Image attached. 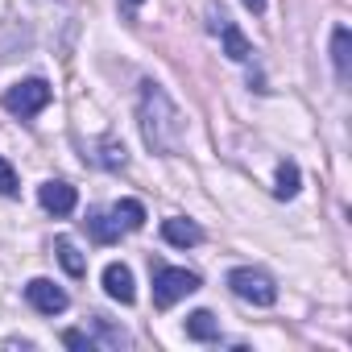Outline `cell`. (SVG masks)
Wrapping results in <instances>:
<instances>
[{"mask_svg": "<svg viewBox=\"0 0 352 352\" xmlns=\"http://www.w3.org/2000/svg\"><path fill=\"white\" fill-rule=\"evenodd\" d=\"M141 137L153 153H179L183 149V137H187V120L183 112L174 108V100L157 87V83H145L141 87Z\"/></svg>", "mask_w": 352, "mask_h": 352, "instance_id": "cell-1", "label": "cell"}, {"mask_svg": "<svg viewBox=\"0 0 352 352\" xmlns=\"http://www.w3.org/2000/svg\"><path fill=\"white\" fill-rule=\"evenodd\" d=\"M199 290V274L191 270H179V265H157L153 270V307H174L179 298L195 294Z\"/></svg>", "mask_w": 352, "mask_h": 352, "instance_id": "cell-2", "label": "cell"}, {"mask_svg": "<svg viewBox=\"0 0 352 352\" xmlns=\"http://www.w3.org/2000/svg\"><path fill=\"white\" fill-rule=\"evenodd\" d=\"M228 286H232L236 298H245V302H253V307H274V302H278V286H274V278L261 274V270H253V265L232 270V274H228Z\"/></svg>", "mask_w": 352, "mask_h": 352, "instance_id": "cell-3", "label": "cell"}, {"mask_svg": "<svg viewBox=\"0 0 352 352\" xmlns=\"http://www.w3.org/2000/svg\"><path fill=\"white\" fill-rule=\"evenodd\" d=\"M46 104H50V83L46 79H25V83H13L5 91V108L13 116H38Z\"/></svg>", "mask_w": 352, "mask_h": 352, "instance_id": "cell-4", "label": "cell"}, {"mask_svg": "<svg viewBox=\"0 0 352 352\" xmlns=\"http://www.w3.org/2000/svg\"><path fill=\"white\" fill-rule=\"evenodd\" d=\"M25 298H30V307L38 311V315H63L67 311V290L63 286H54L50 278H34L30 286H25Z\"/></svg>", "mask_w": 352, "mask_h": 352, "instance_id": "cell-5", "label": "cell"}, {"mask_svg": "<svg viewBox=\"0 0 352 352\" xmlns=\"http://www.w3.org/2000/svg\"><path fill=\"white\" fill-rule=\"evenodd\" d=\"M38 204H42L50 216H71V212H75V204H79V195H75V187H71V183L50 179V183H42V187H38Z\"/></svg>", "mask_w": 352, "mask_h": 352, "instance_id": "cell-6", "label": "cell"}, {"mask_svg": "<svg viewBox=\"0 0 352 352\" xmlns=\"http://www.w3.org/2000/svg\"><path fill=\"white\" fill-rule=\"evenodd\" d=\"M104 290H108V298H116V302H133L137 298V286H133V270L124 265V261H108L104 265Z\"/></svg>", "mask_w": 352, "mask_h": 352, "instance_id": "cell-7", "label": "cell"}, {"mask_svg": "<svg viewBox=\"0 0 352 352\" xmlns=\"http://www.w3.org/2000/svg\"><path fill=\"white\" fill-rule=\"evenodd\" d=\"M162 236H166V245H174V249H191V245H199V241H204V228H199L195 220L174 216V220H166V224H162Z\"/></svg>", "mask_w": 352, "mask_h": 352, "instance_id": "cell-8", "label": "cell"}, {"mask_svg": "<svg viewBox=\"0 0 352 352\" xmlns=\"http://www.w3.org/2000/svg\"><path fill=\"white\" fill-rule=\"evenodd\" d=\"M216 34L224 38V54H228L232 63H245V58L253 54V46H249V38H245V34H241V30H236V25L228 21V17L220 21V30H216Z\"/></svg>", "mask_w": 352, "mask_h": 352, "instance_id": "cell-9", "label": "cell"}, {"mask_svg": "<svg viewBox=\"0 0 352 352\" xmlns=\"http://www.w3.org/2000/svg\"><path fill=\"white\" fill-rule=\"evenodd\" d=\"M352 34L344 30V25H336V34H331V63H336V75L340 79H348L352 75Z\"/></svg>", "mask_w": 352, "mask_h": 352, "instance_id": "cell-10", "label": "cell"}, {"mask_svg": "<svg viewBox=\"0 0 352 352\" xmlns=\"http://www.w3.org/2000/svg\"><path fill=\"white\" fill-rule=\"evenodd\" d=\"M187 336L199 340V344L220 340V323H216V315H212V311H195V315H187Z\"/></svg>", "mask_w": 352, "mask_h": 352, "instance_id": "cell-11", "label": "cell"}, {"mask_svg": "<svg viewBox=\"0 0 352 352\" xmlns=\"http://www.w3.org/2000/svg\"><path fill=\"white\" fill-rule=\"evenodd\" d=\"M274 195H278V199H294V195H298V166H294V162H278Z\"/></svg>", "mask_w": 352, "mask_h": 352, "instance_id": "cell-12", "label": "cell"}, {"mask_svg": "<svg viewBox=\"0 0 352 352\" xmlns=\"http://www.w3.org/2000/svg\"><path fill=\"white\" fill-rule=\"evenodd\" d=\"M87 228H91V236L100 241V245H112V241H120V224H116V216H104V212H91L87 216Z\"/></svg>", "mask_w": 352, "mask_h": 352, "instance_id": "cell-13", "label": "cell"}, {"mask_svg": "<svg viewBox=\"0 0 352 352\" xmlns=\"http://www.w3.org/2000/svg\"><path fill=\"white\" fill-rule=\"evenodd\" d=\"M112 216H116V224H120L124 232H137V228L145 224V208H141L137 199H120V204L112 208Z\"/></svg>", "mask_w": 352, "mask_h": 352, "instance_id": "cell-14", "label": "cell"}, {"mask_svg": "<svg viewBox=\"0 0 352 352\" xmlns=\"http://www.w3.org/2000/svg\"><path fill=\"white\" fill-rule=\"evenodd\" d=\"M54 249H58V261H63V270H67L71 278H83V274H87V261H83V253H79V249H75L67 236H58V245H54Z\"/></svg>", "mask_w": 352, "mask_h": 352, "instance_id": "cell-15", "label": "cell"}, {"mask_svg": "<svg viewBox=\"0 0 352 352\" xmlns=\"http://www.w3.org/2000/svg\"><path fill=\"white\" fill-rule=\"evenodd\" d=\"M0 195H17V170L0 157Z\"/></svg>", "mask_w": 352, "mask_h": 352, "instance_id": "cell-16", "label": "cell"}, {"mask_svg": "<svg viewBox=\"0 0 352 352\" xmlns=\"http://www.w3.org/2000/svg\"><path fill=\"white\" fill-rule=\"evenodd\" d=\"M63 344H67V348H87V352L96 348V340H91L87 331H75V327H71V331H63Z\"/></svg>", "mask_w": 352, "mask_h": 352, "instance_id": "cell-17", "label": "cell"}, {"mask_svg": "<svg viewBox=\"0 0 352 352\" xmlns=\"http://www.w3.org/2000/svg\"><path fill=\"white\" fill-rule=\"evenodd\" d=\"M129 157H124V145H116V141H108L104 145V166H124Z\"/></svg>", "mask_w": 352, "mask_h": 352, "instance_id": "cell-18", "label": "cell"}, {"mask_svg": "<svg viewBox=\"0 0 352 352\" xmlns=\"http://www.w3.org/2000/svg\"><path fill=\"white\" fill-rule=\"evenodd\" d=\"M245 9L249 13H265V0H245Z\"/></svg>", "mask_w": 352, "mask_h": 352, "instance_id": "cell-19", "label": "cell"}, {"mask_svg": "<svg viewBox=\"0 0 352 352\" xmlns=\"http://www.w3.org/2000/svg\"><path fill=\"white\" fill-rule=\"evenodd\" d=\"M124 5H133V9H137V5H141V0H124Z\"/></svg>", "mask_w": 352, "mask_h": 352, "instance_id": "cell-20", "label": "cell"}]
</instances>
